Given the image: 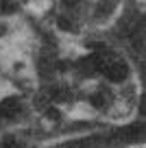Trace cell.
Instances as JSON below:
<instances>
[{"label":"cell","mask_w":146,"mask_h":148,"mask_svg":"<svg viewBox=\"0 0 146 148\" xmlns=\"http://www.w3.org/2000/svg\"><path fill=\"white\" fill-rule=\"evenodd\" d=\"M83 2H85V0H59V7L63 9V13H70V15H72L74 11L81 9Z\"/></svg>","instance_id":"9"},{"label":"cell","mask_w":146,"mask_h":148,"mask_svg":"<svg viewBox=\"0 0 146 148\" xmlns=\"http://www.w3.org/2000/svg\"><path fill=\"white\" fill-rule=\"evenodd\" d=\"M0 148H24L15 135H2L0 137Z\"/></svg>","instance_id":"10"},{"label":"cell","mask_w":146,"mask_h":148,"mask_svg":"<svg viewBox=\"0 0 146 148\" xmlns=\"http://www.w3.org/2000/svg\"><path fill=\"white\" fill-rule=\"evenodd\" d=\"M20 111H22L20 98L9 96L5 100H0V120H13L15 116H20Z\"/></svg>","instance_id":"4"},{"label":"cell","mask_w":146,"mask_h":148,"mask_svg":"<svg viewBox=\"0 0 146 148\" xmlns=\"http://www.w3.org/2000/svg\"><path fill=\"white\" fill-rule=\"evenodd\" d=\"M74 98L72 89L68 87V85H61V83H55L48 87V100H50V105H59V102H70Z\"/></svg>","instance_id":"5"},{"label":"cell","mask_w":146,"mask_h":148,"mask_svg":"<svg viewBox=\"0 0 146 148\" xmlns=\"http://www.w3.org/2000/svg\"><path fill=\"white\" fill-rule=\"evenodd\" d=\"M5 33H7V26H5V24H0V37L5 35Z\"/></svg>","instance_id":"12"},{"label":"cell","mask_w":146,"mask_h":148,"mask_svg":"<svg viewBox=\"0 0 146 148\" xmlns=\"http://www.w3.org/2000/svg\"><path fill=\"white\" fill-rule=\"evenodd\" d=\"M20 2H22V5H26V2H28V0H20Z\"/></svg>","instance_id":"13"},{"label":"cell","mask_w":146,"mask_h":148,"mask_svg":"<svg viewBox=\"0 0 146 148\" xmlns=\"http://www.w3.org/2000/svg\"><path fill=\"white\" fill-rule=\"evenodd\" d=\"M137 111H140V116H142V118H146V85H144V92H142V96H140Z\"/></svg>","instance_id":"11"},{"label":"cell","mask_w":146,"mask_h":148,"mask_svg":"<svg viewBox=\"0 0 146 148\" xmlns=\"http://www.w3.org/2000/svg\"><path fill=\"white\" fill-rule=\"evenodd\" d=\"M146 142V122H135L124 129H118L107 137V144H137Z\"/></svg>","instance_id":"2"},{"label":"cell","mask_w":146,"mask_h":148,"mask_svg":"<svg viewBox=\"0 0 146 148\" xmlns=\"http://www.w3.org/2000/svg\"><path fill=\"white\" fill-rule=\"evenodd\" d=\"M87 100H90V105L94 107V109H105V107L109 105V94H107L105 89H98V92H92L90 96H87Z\"/></svg>","instance_id":"6"},{"label":"cell","mask_w":146,"mask_h":148,"mask_svg":"<svg viewBox=\"0 0 146 148\" xmlns=\"http://www.w3.org/2000/svg\"><path fill=\"white\" fill-rule=\"evenodd\" d=\"M118 9V0H98L92 9V20L94 22H103V20L111 18Z\"/></svg>","instance_id":"3"},{"label":"cell","mask_w":146,"mask_h":148,"mask_svg":"<svg viewBox=\"0 0 146 148\" xmlns=\"http://www.w3.org/2000/svg\"><path fill=\"white\" fill-rule=\"evenodd\" d=\"M101 74L109 83H124L129 79V65L124 59L116 55H105L101 63Z\"/></svg>","instance_id":"1"},{"label":"cell","mask_w":146,"mask_h":148,"mask_svg":"<svg viewBox=\"0 0 146 148\" xmlns=\"http://www.w3.org/2000/svg\"><path fill=\"white\" fill-rule=\"evenodd\" d=\"M55 24H57V28L63 31V33H74L76 31V24H74V20H72L70 13H59L57 20H55Z\"/></svg>","instance_id":"7"},{"label":"cell","mask_w":146,"mask_h":148,"mask_svg":"<svg viewBox=\"0 0 146 148\" xmlns=\"http://www.w3.org/2000/svg\"><path fill=\"white\" fill-rule=\"evenodd\" d=\"M20 9H22V2H20V0H0V15H5V18L15 15Z\"/></svg>","instance_id":"8"}]
</instances>
